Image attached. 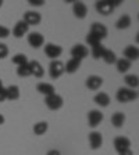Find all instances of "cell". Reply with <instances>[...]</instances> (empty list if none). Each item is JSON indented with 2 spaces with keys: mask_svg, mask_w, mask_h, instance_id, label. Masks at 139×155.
Wrapping results in <instances>:
<instances>
[{
  "mask_svg": "<svg viewBox=\"0 0 139 155\" xmlns=\"http://www.w3.org/2000/svg\"><path fill=\"white\" fill-rule=\"evenodd\" d=\"M116 98L120 103H131V101H135L138 98V93H136V90L128 89V87H120L116 93Z\"/></svg>",
  "mask_w": 139,
  "mask_h": 155,
  "instance_id": "cell-1",
  "label": "cell"
},
{
  "mask_svg": "<svg viewBox=\"0 0 139 155\" xmlns=\"http://www.w3.org/2000/svg\"><path fill=\"white\" fill-rule=\"evenodd\" d=\"M45 104H46V107H47L49 110L57 111V110H60V108L63 107L64 100H63V97L60 96V94L54 93V94H52V96L45 97Z\"/></svg>",
  "mask_w": 139,
  "mask_h": 155,
  "instance_id": "cell-2",
  "label": "cell"
},
{
  "mask_svg": "<svg viewBox=\"0 0 139 155\" xmlns=\"http://www.w3.org/2000/svg\"><path fill=\"white\" fill-rule=\"evenodd\" d=\"M64 74V64L60 60H53L49 65V75L52 79H58Z\"/></svg>",
  "mask_w": 139,
  "mask_h": 155,
  "instance_id": "cell-3",
  "label": "cell"
},
{
  "mask_svg": "<svg viewBox=\"0 0 139 155\" xmlns=\"http://www.w3.org/2000/svg\"><path fill=\"white\" fill-rule=\"evenodd\" d=\"M95 8H96V11L99 14H102V15H109L114 10V6H113V3H111V0H99V2H96V4H95Z\"/></svg>",
  "mask_w": 139,
  "mask_h": 155,
  "instance_id": "cell-4",
  "label": "cell"
},
{
  "mask_svg": "<svg viewBox=\"0 0 139 155\" xmlns=\"http://www.w3.org/2000/svg\"><path fill=\"white\" fill-rule=\"evenodd\" d=\"M71 57L75 58V60H79V61H82L84 58L88 57V54H89V50H88L86 46L81 45V43H78V45L72 46L71 48Z\"/></svg>",
  "mask_w": 139,
  "mask_h": 155,
  "instance_id": "cell-5",
  "label": "cell"
},
{
  "mask_svg": "<svg viewBox=\"0 0 139 155\" xmlns=\"http://www.w3.org/2000/svg\"><path fill=\"white\" fill-rule=\"evenodd\" d=\"M63 53V47L58 45H54V43H47L45 46V54L47 55L50 60H57V57H60Z\"/></svg>",
  "mask_w": 139,
  "mask_h": 155,
  "instance_id": "cell-6",
  "label": "cell"
},
{
  "mask_svg": "<svg viewBox=\"0 0 139 155\" xmlns=\"http://www.w3.org/2000/svg\"><path fill=\"white\" fill-rule=\"evenodd\" d=\"M23 21L28 26L39 25V24H40V21H42V15H40L38 11H26V13L24 14Z\"/></svg>",
  "mask_w": 139,
  "mask_h": 155,
  "instance_id": "cell-7",
  "label": "cell"
},
{
  "mask_svg": "<svg viewBox=\"0 0 139 155\" xmlns=\"http://www.w3.org/2000/svg\"><path fill=\"white\" fill-rule=\"evenodd\" d=\"M103 118H104L103 112H100V111H97V110H92L91 112L88 114V123H89L91 127H97L102 123Z\"/></svg>",
  "mask_w": 139,
  "mask_h": 155,
  "instance_id": "cell-8",
  "label": "cell"
},
{
  "mask_svg": "<svg viewBox=\"0 0 139 155\" xmlns=\"http://www.w3.org/2000/svg\"><path fill=\"white\" fill-rule=\"evenodd\" d=\"M86 87L89 90H97L100 89L102 84H103V78L99 76V75H89L86 78V82H85Z\"/></svg>",
  "mask_w": 139,
  "mask_h": 155,
  "instance_id": "cell-9",
  "label": "cell"
},
{
  "mask_svg": "<svg viewBox=\"0 0 139 155\" xmlns=\"http://www.w3.org/2000/svg\"><path fill=\"white\" fill-rule=\"evenodd\" d=\"M113 145H114V148H116V151L120 152L127 148H131V140L128 137H125V136H118V137L114 139Z\"/></svg>",
  "mask_w": 139,
  "mask_h": 155,
  "instance_id": "cell-10",
  "label": "cell"
},
{
  "mask_svg": "<svg viewBox=\"0 0 139 155\" xmlns=\"http://www.w3.org/2000/svg\"><path fill=\"white\" fill-rule=\"evenodd\" d=\"M89 32L93 33V35H96L97 38L100 39V40H103L104 38H107V33H109V31H107V28L103 25V24L100 22H93L91 25V29H89Z\"/></svg>",
  "mask_w": 139,
  "mask_h": 155,
  "instance_id": "cell-11",
  "label": "cell"
},
{
  "mask_svg": "<svg viewBox=\"0 0 139 155\" xmlns=\"http://www.w3.org/2000/svg\"><path fill=\"white\" fill-rule=\"evenodd\" d=\"M28 31H29V26L26 25L25 22H24L23 19H19L18 22L14 25V28H13V31H11V33H13L14 38L19 39V38H23L24 35H26V33H28Z\"/></svg>",
  "mask_w": 139,
  "mask_h": 155,
  "instance_id": "cell-12",
  "label": "cell"
},
{
  "mask_svg": "<svg viewBox=\"0 0 139 155\" xmlns=\"http://www.w3.org/2000/svg\"><path fill=\"white\" fill-rule=\"evenodd\" d=\"M72 13H74V15L77 17L78 19H84L88 14L86 4L82 3V2H75V3L72 4Z\"/></svg>",
  "mask_w": 139,
  "mask_h": 155,
  "instance_id": "cell-13",
  "label": "cell"
},
{
  "mask_svg": "<svg viewBox=\"0 0 139 155\" xmlns=\"http://www.w3.org/2000/svg\"><path fill=\"white\" fill-rule=\"evenodd\" d=\"M89 145L92 150H99L103 145V136L99 132L89 133Z\"/></svg>",
  "mask_w": 139,
  "mask_h": 155,
  "instance_id": "cell-14",
  "label": "cell"
},
{
  "mask_svg": "<svg viewBox=\"0 0 139 155\" xmlns=\"http://www.w3.org/2000/svg\"><path fill=\"white\" fill-rule=\"evenodd\" d=\"M28 43H29V46H32L33 48H39L45 43V38L39 32H31L28 35Z\"/></svg>",
  "mask_w": 139,
  "mask_h": 155,
  "instance_id": "cell-15",
  "label": "cell"
},
{
  "mask_svg": "<svg viewBox=\"0 0 139 155\" xmlns=\"http://www.w3.org/2000/svg\"><path fill=\"white\" fill-rule=\"evenodd\" d=\"M124 58L128 60V61H131V62L136 61L139 58V48L134 45L127 46V47L124 48Z\"/></svg>",
  "mask_w": 139,
  "mask_h": 155,
  "instance_id": "cell-16",
  "label": "cell"
},
{
  "mask_svg": "<svg viewBox=\"0 0 139 155\" xmlns=\"http://www.w3.org/2000/svg\"><path fill=\"white\" fill-rule=\"evenodd\" d=\"M36 90H38L40 94H43L45 97L52 96V94L56 93L54 86H53V84H50V83H45V82H40V83L36 84Z\"/></svg>",
  "mask_w": 139,
  "mask_h": 155,
  "instance_id": "cell-17",
  "label": "cell"
},
{
  "mask_svg": "<svg viewBox=\"0 0 139 155\" xmlns=\"http://www.w3.org/2000/svg\"><path fill=\"white\" fill-rule=\"evenodd\" d=\"M79 68H81V61L75 60V58H71V60L67 61V64H64V72H67V74H75Z\"/></svg>",
  "mask_w": 139,
  "mask_h": 155,
  "instance_id": "cell-18",
  "label": "cell"
},
{
  "mask_svg": "<svg viewBox=\"0 0 139 155\" xmlns=\"http://www.w3.org/2000/svg\"><path fill=\"white\" fill-rule=\"evenodd\" d=\"M19 98V87L17 84H11V86L6 87V100L14 101Z\"/></svg>",
  "mask_w": 139,
  "mask_h": 155,
  "instance_id": "cell-19",
  "label": "cell"
},
{
  "mask_svg": "<svg viewBox=\"0 0 139 155\" xmlns=\"http://www.w3.org/2000/svg\"><path fill=\"white\" fill-rule=\"evenodd\" d=\"M93 101L97 104L99 107H109V104H110V96L107 93H104V91H100V93H97L96 96L93 97Z\"/></svg>",
  "mask_w": 139,
  "mask_h": 155,
  "instance_id": "cell-20",
  "label": "cell"
},
{
  "mask_svg": "<svg viewBox=\"0 0 139 155\" xmlns=\"http://www.w3.org/2000/svg\"><path fill=\"white\" fill-rule=\"evenodd\" d=\"M29 67H31V74H32L33 76H36V78H42L43 76L45 69H43L42 64H40L39 61H36V60L29 61Z\"/></svg>",
  "mask_w": 139,
  "mask_h": 155,
  "instance_id": "cell-21",
  "label": "cell"
},
{
  "mask_svg": "<svg viewBox=\"0 0 139 155\" xmlns=\"http://www.w3.org/2000/svg\"><path fill=\"white\" fill-rule=\"evenodd\" d=\"M131 24H132L131 17L128 15V14H124V15H121L120 18H118V21L116 22V28L117 29H127L131 26Z\"/></svg>",
  "mask_w": 139,
  "mask_h": 155,
  "instance_id": "cell-22",
  "label": "cell"
},
{
  "mask_svg": "<svg viewBox=\"0 0 139 155\" xmlns=\"http://www.w3.org/2000/svg\"><path fill=\"white\" fill-rule=\"evenodd\" d=\"M125 123V115L123 112H114L111 115V125L114 127H123Z\"/></svg>",
  "mask_w": 139,
  "mask_h": 155,
  "instance_id": "cell-23",
  "label": "cell"
},
{
  "mask_svg": "<svg viewBox=\"0 0 139 155\" xmlns=\"http://www.w3.org/2000/svg\"><path fill=\"white\" fill-rule=\"evenodd\" d=\"M132 62L125 60V58H120V60H117L116 61V67H117V71L120 72V74H125L128 69L131 68Z\"/></svg>",
  "mask_w": 139,
  "mask_h": 155,
  "instance_id": "cell-24",
  "label": "cell"
},
{
  "mask_svg": "<svg viewBox=\"0 0 139 155\" xmlns=\"http://www.w3.org/2000/svg\"><path fill=\"white\" fill-rule=\"evenodd\" d=\"M124 82H125V84L128 86V89H138L139 86V78L138 75H125V78H124Z\"/></svg>",
  "mask_w": 139,
  "mask_h": 155,
  "instance_id": "cell-25",
  "label": "cell"
},
{
  "mask_svg": "<svg viewBox=\"0 0 139 155\" xmlns=\"http://www.w3.org/2000/svg\"><path fill=\"white\" fill-rule=\"evenodd\" d=\"M47 129H49V123L46 122V120H42V122H38L33 125V133H35L36 136L45 134V133L47 132Z\"/></svg>",
  "mask_w": 139,
  "mask_h": 155,
  "instance_id": "cell-26",
  "label": "cell"
},
{
  "mask_svg": "<svg viewBox=\"0 0 139 155\" xmlns=\"http://www.w3.org/2000/svg\"><path fill=\"white\" fill-rule=\"evenodd\" d=\"M102 60H103L106 64L111 65V64H116L117 61V55L114 51H111V50H109V48H106L103 53V55H102Z\"/></svg>",
  "mask_w": 139,
  "mask_h": 155,
  "instance_id": "cell-27",
  "label": "cell"
},
{
  "mask_svg": "<svg viewBox=\"0 0 139 155\" xmlns=\"http://www.w3.org/2000/svg\"><path fill=\"white\" fill-rule=\"evenodd\" d=\"M17 75H18L19 78H28L31 76V67H29V62L25 65H21V67L17 68Z\"/></svg>",
  "mask_w": 139,
  "mask_h": 155,
  "instance_id": "cell-28",
  "label": "cell"
},
{
  "mask_svg": "<svg viewBox=\"0 0 139 155\" xmlns=\"http://www.w3.org/2000/svg\"><path fill=\"white\" fill-rule=\"evenodd\" d=\"M13 62L17 65V67H21V65H25L28 64V57H26L25 54H23V53H18V54H16L13 57Z\"/></svg>",
  "mask_w": 139,
  "mask_h": 155,
  "instance_id": "cell-29",
  "label": "cell"
},
{
  "mask_svg": "<svg viewBox=\"0 0 139 155\" xmlns=\"http://www.w3.org/2000/svg\"><path fill=\"white\" fill-rule=\"evenodd\" d=\"M104 50H106V47H104L102 43H100V45H97V46H95V47H92V57H93L95 60H99V58H102Z\"/></svg>",
  "mask_w": 139,
  "mask_h": 155,
  "instance_id": "cell-30",
  "label": "cell"
},
{
  "mask_svg": "<svg viewBox=\"0 0 139 155\" xmlns=\"http://www.w3.org/2000/svg\"><path fill=\"white\" fill-rule=\"evenodd\" d=\"M86 43L89 46H91V47H95V46H97V45H100L102 43V40L99 38H97L96 35H93V33H88V36H86Z\"/></svg>",
  "mask_w": 139,
  "mask_h": 155,
  "instance_id": "cell-31",
  "label": "cell"
},
{
  "mask_svg": "<svg viewBox=\"0 0 139 155\" xmlns=\"http://www.w3.org/2000/svg\"><path fill=\"white\" fill-rule=\"evenodd\" d=\"M9 55V47L4 43H0V60H3Z\"/></svg>",
  "mask_w": 139,
  "mask_h": 155,
  "instance_id": "cell-32",
  "label": "cell"
},
{
  "mask_svg": "<svg viewBox=\"0 0 139 155\" xmlns=\"http://www.w3.org/2000/svg\"><path fill=\"white\" fill-rule=\"evenodd\" d=\"M10 29L7 28V26H4V25H0V39H6V38H9V35H10Z\"/></svg>",
  "mask_w": 139,
  "mask_h": 155,
  "instance_id": "cell-33",
  "label": "cell"
},
{
  "mask_svg": "<svg viewBox=\"0 0 139 155\" xmlns=\"http://www.w3.org/2000/svg\"><path fill=\"white\" fill-rule=\"evenodd\" d=\"M28 3L31 4V6H33V7H40V6L45 4V0H29Z\"/></svg>",
  "mask_w": 139,
  "mask_h": 155,
  "instance_id": "cell-34",
  "label": "cell"
},
{
  "mask_svg": "<svg viewBox=\"0 0 139 155\" xmlns=\"http://www.w3.org/2000/svg\"><path fill=\"white\" fill-rule=\"evenodd\" d=\"M6 100V87H0V103Z\"/></svg>",
  "mask_w": 139,
  "mask_h": 155,
  "instance_id": "cell-35",
  "label": "cell"
},
{
  "mask_svg": "<svg viewBox=\"0 0 139 155\" xmlns=\"http://www.w3.org/2000/svg\"><path fill=\"white\" fill-rule=\"evenodd\" d=\"M118 155H134V152H132V150L131 148H127V150H124V151L118 152Z\"/></svg>",
  "mask_w": 139,
  "mask_h": 155,
  "instance_id": "cell-36",
  "label": "cell"
},
{
  "mask_svg": "<svg viewBox=\"0 0 139 155\" xmlns=\"http://www.w3.org/2000/svg\"><path fill=\"white\" fill-rule=\"evenodd\" d=\"M46 155H61V154H60V151H58V150H50V151H49Z\"/></svg>",
  "mask_w": 139,
  "mask_h": 155,
  "instance_id": "cell-37",
  "label": "cell"
},
{
  "mask_svg": "<svg viewBox=\"0 0 139 155\" xmlns=\"http://www.w3.org/2000/svg\"><path fill=\"white\" fill-rule=\"evenodd\" d=\"M4 120H6V118H4V116L2 115V114H0V125H3Z\"/></svg>",
  "mask_w": 139,
  "mask_h": 155,
  "instance_id": "cell-38",
  "label": "cell"
},
{
  "mask_svg": "<svg viewBox=\"0 0 139 155\" xmlns=\"http://www.w3.org/2000/svg\"><path fill=\"white\" fill-rule=\"evenodd\" d=\"M0 87H3V82H2V79H0Z\"/></svg>",
  "mask_w": 139,
  "mask_h": 155,
  "instance_id": "cell-39",
  "label": "cell"
},
{
  "mask_svg": "<svg viewBox=\"0 0 139 155\" xmlns=\"http://www.w3.org/2000/svg\"><path fill=\"white\" fill-rule=\"evenodd\" d=\"M2 6H3V2H2V0H0V7H2Z\"/></svg>",
  "mask_w": 139,
  "mask_h": 155,
  "instance_id": "cell-40",
  "label": "cell"
}]
</instances>
